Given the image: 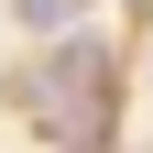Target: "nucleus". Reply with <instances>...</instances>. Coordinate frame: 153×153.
Segmentation results:
<instances>
[{
  "label": "nucleus",
  "mask_w": 153,
  "mask_h": 153,
  "mask_svg": "<svg viewBox=\"0 0 153 153\" xmlns=\"http://www.w3.org/2000/svg\"><path fill=\"white\" fill-rule=\"evenodd\" d=\"M99 76H109V55L88 44V33H66L55 44V76L33 88V109H44L66 142H99V120H109V99H99Z\"/></svg>",
  "instance_id": "f257e3e1"
},
{
  "label": "nucleus",
  "mask_w": 153,
  "mask_h": 153,
  "mask_svg": "<svg viewBox=\"0 0 153 153\" xmlns=\"http://www.w3.org/2000/svg\"><path fill=\"white\" fill-rule=\"evenodd\" d=\"M66 11H76V0H22V22H33V33H44V22H66Z\"/></svg>",
  "instance_id": "f03ea898"
}]
</instances>
